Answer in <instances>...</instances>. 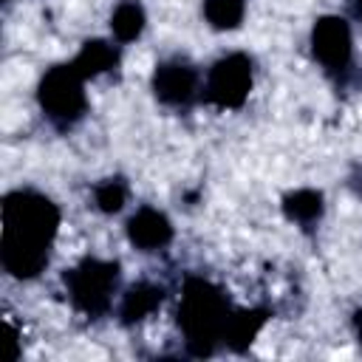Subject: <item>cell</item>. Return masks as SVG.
<instances>
[{
	"instance_id": "cell-9",
	"label": "cell",
	"mask_w": 362,
	"mask_h": 362,
	"mask_svg": "<svg viewBox=\"0 0 362 362\" xmlns=\"http://www.w3.org/2000/svg\"><path fill=\"white\" fill-rule=\"evenodd\" d=\"M266 322V311L263 308H252V311H238V314H229L226 320V328H223V342L232 348V351H243L255 342L257 331L263 328Z\"/></svg>"
},
{
	"instance_id": "cell-12",
	"label": "cell",
	"mask_w": 362,
	"mask_h": 362,
	"mask_svg": "<svg viewBox=\"0 0 362 362\" xmlns=\"http://www.w3.org/2000/svg\"><path fill=\"white\" fill-rule=\"evenodd\" d=\"M141 28H144V8L139 3L127 0V3L116 6L113 17H110V31H113L116 40L130 42V40H136L141 34Z\"/></svg>"
},
{
	"instance_id": "cell-5",
	"label": "cell",
	"mask_w": 362,
	"mask_h": 362,
	"mask_svg": "<svg viewBox=\"0 0 362 362\" xmlns=\"http://www.w3.org/2000/svg\"><path fill=\"white\" fill-rule=\"evenodd\" d=\"M252 90V59L246 54H229L218 59L206 79V99L218 107H240Z\"/></svg>"
},
{
	"instance_id": "cell-14",
	"label": "cell",
	"mask_w": 362,
	"mask_h": 362,
	"mask_svg": "<svg viewBox=\"0 0 362 362\" xmlns=\"http://www.w3.org/2000/svg\"><path fill=\"white\" fill-rule=\"evenodd\" d=\"M243 11H246L243 0H206L204 3V17L218 31L238 28L240 20H243Z\"/></svg>"
},
{
	"instance_id": "cell-10",
	"label": "cell",
	"mask_w": 362,
	"mask_h": 362,
	"mask_svg": "<svg viewBox=\"0 0 362 362\" xmlns=\"http://www.w3.org/2000/svg\"><path fill=\"white\" fill-rule=\"evenodd\" d=\"M161 300H164V288H161V286L136 283V286L124 294L119 314H122L124 322H139V320H144L147 314H153V311L161 305Z\"/></svg>"
},
{
	"instance_id": "cell-11",
	"label": "cell",
	"mask_w": 362,
	"mask_h": 362,
	"mask_svg": "<svg viewBox=\"0 0 362 362\" xmlns=\"http://www.w3.org/2000/svg\"><path fill=\"white\" fill-rule=\"evenodd\" d=\"M116 62H119V51H116L110 42H105V40H88V42L82 45V51L76 54V59H74L76 71H79L85 79L110 71Z\"/></svg>"
},
{
	"instance_id": "cell-8",
	"label": "cell",
	"mask_w": 362,
	"mask_h": 362,
	"mask_svg": "<svg viewBox=\"0 0 362 362\" xmlns=\"http://www.w3.org/2000/svg\"><path fill=\"white\" fill-rule=\"evenodd\" d=\"M127 238L133 246H139L141 252H153L170 243L173 238V226L167 221L164 212L153 209V206H141L130 221H127Z\"/></svg>"
},
{
	"instance_id": "cell-3",
	"label": "cell",
	"mask_w": 362,
	"mask_h": 362,
	"mask_svg": "<svg viewBox=\"0 0 362 362\" xmlns=\"http://www.w3.org/2000/svg\"><path fill=\"white\" fill-rule=\"evenodd\" d=\"M85 76L76 71V65H54L37 90L40 107L48 113V119L68 124L85 113Z\"/></svg>"
},
{
	"instance_id": "cell-7",
	"label": "cell",
	"mask_w": 362,
	"mask_h": 362,
	"mask_svg": "<svg viewBox=\"0 0 362 362\" xmlns=\"http://www.w3.org/2000/svg\"><path fill=\"white\" fill-rule=\"evenodd\" d=\"M195 71L184 62H164L153 74V90L164 105H184L195 93Z\"/></svg>"
},
{
	"instance_id": "cell-16",
	"label": "cell",
	"mask_w": 362,
	"mask_h": 362,
	"mask_svg": "<svg viewBox=\"0 0 362 362\" xmlns=\"http://www.w3.org/2000/svg\"><path fill=\"white\" fill-rule=\"evenodd\" d=\"M356 334H359V342H362V311L356 314Z\"/></svg>"
},
{
	"instance_id": "cell-15",
	"label": "cell",
	"mask_w": 362,
	"mask_h": 362,
	"mask_svg": "<svg viewBox=\"0 0 362 362\" xmlns=\"http://www.w3.org/2000/svg\"><path fill=\"white\" fill-rule=\"evenodd\" d=\"M93 198H96V206L102 209V212H107V215H113V212H119L122 206H124V187L119 184V181H102L96 189H93Z\"/></svg>"
},
{
	"instance_id": "cell-17",
	"label": "cell",
	"mask_w": 362,
	"mask_h": 362,
	"mask_svg": "<svg viewBox=\"0 0 362 362\" xmlns=\"http://www.w3.org/2000/svg\"><path fill=\"white\" fill-rule=\"evenodd\" d=\"M356 14H359V20H362V0H356Z\"/></svg>"
},
{
	"instance_id": "cell-1",
	"label": "cell",
	"mask_w": 362,
	"mask_h": 362,
	"mask_svg": "<svg viewBox=\"0 0 362 362\" xmlns=\"http://www.w3.org/2000/svg\"><path fill=\"white\" fill-rule=\"evenodd\" d=\"M59 226V209L51 198L14 189L3 198V240L0 260L8 274L28 280L48 263V246Z\"/></svg>"
},
{
	"instance_id": "cell-6",
	"label": "cell",
	"mask_w": 362,
	"mask_h": 362,
	"mask_svg": "<svg viewBox=\"0 0 362 362\" xmlns=\"http://www.w3.org/2000/svg\"><path fill=\"white\" fill-rule=\"evenodd\" d=\"M311 48L314 57L328 68V71H342L351 59V28L342 17L325 14L314 23L311 31Z\"/></svg>"
},
{
	"instance_id": "cell-4",
	"label": "cell",
	"mask_w": 362,
	"mask_h": 362,
	"mask_svg": "<svg viewBox=\"0 0 362 362\" xmlns=\"http://www.w3.org/2000/svg\"><path fill=\"white\" fill-rule=\"evenodd\" d=\"M65 283H68V291H71V300L76 303V308L96 317V314H105L110 305L113 288L119 283V266L110 260L85 257L65 277Z\"/></svg>"
},
{
	"instance_id": "cell-13",
	"label": "cell",
	"mask_w": 362,
	"mask_h": 362,
	"mask_svg": "<svg viewBox=\"0 0 362 362\" xmlns=\"http://www.w3.org/2000/svg\"><path fill=\"white\" fill-rule=\"evenodd\" d=\"M283 209L291 221H300V223H311L322 215V195L317 189H294L286 195L283 201Z\"/></svg>"
},
{
	"instance_id": "cell-2",
	"label": "cell",
	"mask_w": 362,
	"mask_h": 362,
	"mask_svg": "<svg viewBox=\"0 0 362 362\" xmlns=\"http://www.w3.org/2000/svg\"><path fill=\"white\" fill-rule=\"evenodd\" d=\"M226 320L229 308L221 288L204 277H187L178 305V325L187 337V351L192 356H209L218 339H223Z\"/></svg>"
}]
</instances>
